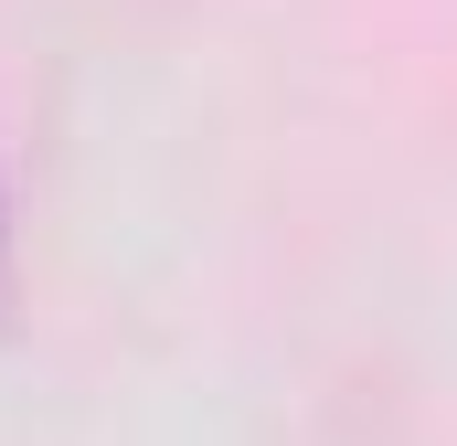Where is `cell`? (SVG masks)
Masks as SVG:
<instances>
[{
	"label": "cell",
	"instance_id": "6da1fadb",
	"mask_svg": "<svg viewBox=\"0 0 457 446\" xmlns=\"http://www.w3.org/2000/svg\"><path fill=\"white\" fill-rule=\"evenodd\" d=\"M21 298V223H11V170H0V319Z\"/></svg>",
	"mask_w": 457,
	"mask_h": 446
}]
</instances>
